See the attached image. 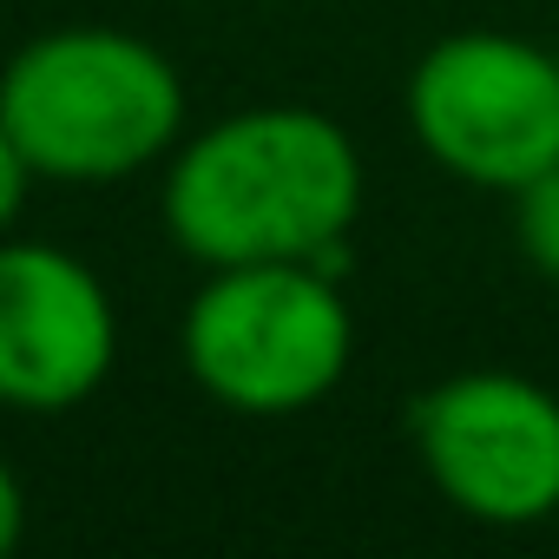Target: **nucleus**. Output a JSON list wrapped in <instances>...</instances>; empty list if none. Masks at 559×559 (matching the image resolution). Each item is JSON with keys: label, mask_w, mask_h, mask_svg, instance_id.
<instances>
[{"label": "nucleus", "mask_w": 559, "mask_h": 559, "mask_svg": "<svg viewBox=\"0 0 559 559\" xmlns=\"http://www.w3.org/2000/svg\"><path fill=\"white\" fill-rule=\"evenodd\" d=\"M408 126L461 185L520 191L559 165V60L493 27L448 34L408 80Z\"/></svg>", "instance_id": "nucleus-4"}, {"label": "nucleus", "mask_w": 559, "mask_h": 559, "mask_svg": "<svg viewBox=\"0 0 559 559\" xmlns=\"http://www.w3.org/2000/svg\"><path fill=\"white\" fill-rule=\"evenodd\" d=\"M415 454L428 480L480 526H539L559 513V395L467 369L415 395Z\"/></svg>", "instance_id": "nucleus-5"}, {"label": "nucleus", "mask_w": 559, "mask_h": 559, "mask_svg": "<svg viewBox=\"0 0 559 559\" xmlns=\"http://www.w3.org/2000/svg\"><path fill=\"white\" fill-rule=\"evenodd\" d=\"M178 349L191 382L230 415L317 408L356 349L336 263H224L185 304Z\"/></svg>", "instance_id": "nucleus-3"}, {"label": "nucleus", "mask_w": 559, "mask_h": 559, "mask_svg": "<svg viewBox=\"0 0 559 559\" xmlns=\"http://www.w3.org/2000/svg\"><path fill=\"white\" fill-rule=\"evenodd\" d=\"M165 230L204 263H336L362 211V152L317 106H250L178 139Z\"/></svg>", "instance_id": "nucleus-1"}, {"label": "nucleus", "mask_w": 559, "mask_h": 559, "mask_svg": "<svg viewBox=\"0 0 559 559\" xmlns=\"http://www.w3.org/2000/svg\"><path fill=\"white\" fill-rule=\"evenodd\" d=\"M119 356L106 284L60 243L0 237V402L67 415L99 395Z\"/></svg>", "instance_id": "nucleus-6"}, {"label": "nucleus", "mask_w": 559, "mask_h": 559, "mask_svg": "<svg viewBox=\"0 0 559 559\" xmlns=\"http://www.w3.org/2000/svg\"><path fill=\"white\" fill-rule=\"evenodd\" d=\"M513 237L546 284H559V165H546L539 178L513 191Z\"/></svg>", "instance_id": "nucleus-7"}, {"label": "nucleus", "mask_w": 559, "mask_h": 559, "mask_svg": "<svg viewBox=\"0 0 559 559\" xmlns=\"http://www.w3.org/2000/svg\"><path fill=\"white\" fill-rule=\"evenodd\" d=\"M0 126L40 178L112 185L178 152L185 80L119 27H53L0 73Z\"/></svg>", "instance_id": "nucleus-2"}, {"label": "nucleus", "mask_w": 559, "mask_h": 559, "mask_svg": "<svg viewBox=\"0 0 559 559\" xmlns=\"http://www.w3.org/2000/svg\"><path fill=\"white\" fill-rule=\"evenodd\" d=\"M21 533H27V487H21V474L8 461H0V559L21 546Z\"/></svg>", "instance_id": "nucleus-9"}, {"label": "nucleus", "mask_w": 559, "mask_h": 559, "mask_svg": "<svg viewBox=\"0 0 559 559\" xmlns=\"http://www.w3.org/2000/svg\"><path fill=\"white\" fill-rule=\"evenodd\" d=\"M34 165H27V152L8 139V126H0V237H14V224H21V211H27V191H34Z\"/></svg>", "instance_id": "nucleus-8"}]
</instances>
